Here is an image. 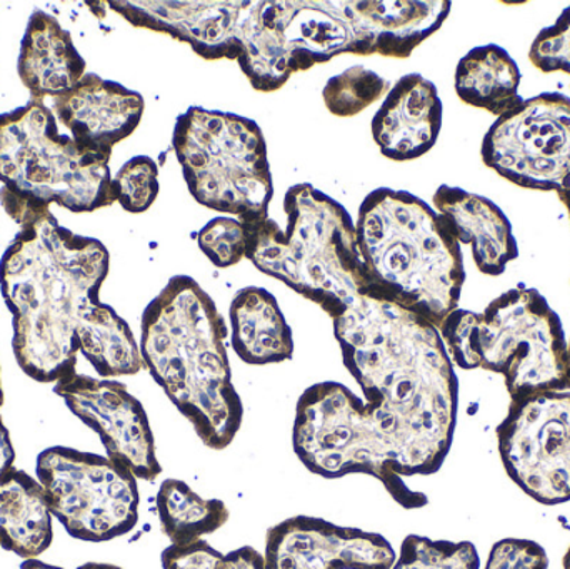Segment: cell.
I'll return each instance as SVG.
<instances>
[{
    "instance_id": "obj_1",
    "label": "cell",
    "mask_w": 570,
    "mask_h": 569,
    "mask_svg": "<svg viewBox=\"0 0 570 569\" xmlns=\"http://www.w3.org/2000/svg\"><path fill=\"white\" fill-rule=\"evenodd\" d=\"M332 323L344 366L391 436L404 477L438 473L459 413V381L438 327L372 297Z\"/></svg>"
},
{
    "instance_id": "obj_2",
    "label": "cell",
    "mask_w": 570,
    "mask_h": 569,
    "mask_svg": "<svg viewBox=\"0 0 570 569\" xmlns=\"http://www.w3.org/2000/svg\"><path fill=\"white\" fill-rule=\"evenodd\" d=\"M109 251L60 226L49 210L32 214L0 257V293L12 314V350L37 383L77 373L76 333L100 303Z\"/></svg>"
},
{
    "instance_id": "obj_3",
    "label": "cell",
    "mask_w": 570,
    "mask_h": 569,
    "mask_svg": "<svg viewBox=\"0 0 570 569\" xmlns=\"http://www.w3.org/2000/svg\"><path fill=\"white\" fill-rule=\"evenodd\" d=\"M226 321L213 297L189 276H174L140 321L144 367L210 450H226L244 408L227 356Z\"/></svg>"
},
{
    "instance_id": "obj_4",
    "label": "cell",
    "mask_w": 570,
    "mask_h": 569,
    "mask_svg": "<svg viewBox=\"0 0 570 569\" xmlns=\"http://www.w3.org/2000/svg\"><path fill=\"white\" fill-rule=\"evenodd\" d=\"M355 233L365 297L397 304L438 330L458 310L464 257L448 217L407 190L379 187L362 200Z\"/></svg>"
},
{
    "instance_id": "obj_5",
    "label": "cell",
    "mask_w": 570,
    "mask_h": 569,
    "mask_svg": "<svg viewBox=\"0 0 570 569\" xmlns=\"http://www.w3.org/2000/svg\"><path fill=\"white\" fill-rule=\"evenodd\" d=\"M284 213L285 230L271 217L243 220L250 230L246 257L337 320L367 294L355 223L342 204L307 183L287 190Z\"/></svg>"
},
{
    "instance_id": "obj_6",
    "label": "cell",
    "mask_w": 570,
    "mask_h": 569,
    "mask_svg": "<svg viewBox=\"0 0 570 569\" xmlns=\"http://www.w3.org/2000/svg\"><path fill=\"white\" fill-rule=\"evenodd\" d=\"M452 363L501 374L512 400L568 391L561 317L534 287L505 291L484 313L455 310L439 326Z\"/></svg>"
},
{
    "instance_id": "obj_7",
    "label": "cell",
    "mask_w": 570,
    "mask_h": 569,
    "mask_svg": "<svg viewBox=\"0 0 570 569\" xmlns=\"http://www.w3.org/2000/svg\"><path fill=\"white\" fill-rule=\"evenodd\" d=\"M110 156L80 149L37 100L0 114V204L22 224L50 204L94 213L117 203Z\"/></svg>"
},
{
    "instance_id": "obj_8",
    "label": "cell",
    "mask_w": 570,
    "mask_h": 569,
    "mask_svg": "<svg viewBox=\"0 0 570 569\" xmlns=\"http://www.w3.org/2000/svg\"><path fill=\"white\" fill-rule=\"evenodd\" d=\"M173 147L197 203L239 220L269 217L273 173L256 120L190 107L176 120Z\"/></svg>"
},
{
    "instance_id": "obj_9",
    "label": "cell",
    "mask_w": 570,
    "mask_h": 569,
    "mask_svg": "<svg viewBox=\"0 0 570 569\" xmlns=\"http://www.w3.org/2000/svg\"><path fill=\"white\" fill-rule=\"evenodd\" d=\"M292 444L311 473L327 480L367 474L384 484L405 510L428 504V497L405 484L397 450L365 401L335 381L312 384L295 408Z\"/></svg>"
},
{
    "instance_id": "obj_10",
    "label": "cell",
    "mask_w": 570,
    "mask_h": 569,
    "mask_svg": "<svg viewBox=\"0 0 570 569\" xmlns=\"http://www.w3.org/2000/svg\"><path fill=\"white\" fill-rule=\"evenodd\" d=\"M36 474L50 514L76 540H116L139 521V480L107 457L47 448L37 458Z\"/></svg>"
},
{
    "instance_id": "obj_11",
    "label": "cell",
    "mask_w": 570,
    "mask_h": 569,
    "mask_svg": "<svg viewBox=\"0 0 570 569\" xmlns=\"http://www.w3.org/2000/svg\"><path fill=\"white\" fill-rule=\"evenodd\" d=\"M482 160L514 186L559 193L570 186V97L542 92L498 117Z\"/></svg>"
},
{
    "instance_id": "obj_12",
    "label": "cell",
    "mask_w": 570,
    "mask_h": 569,
    "mask_svg": "<svg viewBox=\"0 0 570 569\" xmlns=\"http://www.w3.org/2000/svg\"><path fill=\"white\" fill-rule=\"evenodd\" d=\"M505 473L538 503L570 501V391L512 400L498 428Z\"/></svg>"
},
{
    "instance_id": "obj_13",
    "label": "cell",
    "mask_w": 570,
    "mask_h": 569,
    "mask_svg": "<svg viewBox=\"0 0 570 569\" xmlns=\"http://www.w3.org/2000/svg\"><path fill=\"white\" fill-rule=\"evenodd\" d=\"M57 396L102 441L107 458L137 480L156 481L163 473L156 440L140 401L116 380L73 373L57 381Z\"/></svg>"
},
{
    "instance_id": "obj_14",
    "label": "cell",
    "mask_w": 570,
    "mask_h": 569,
    "mask_svg": "<svg viewBox=\"0 0 570 569\" xmlns=\"http://www.w3.org/2000/svg\"><path fill=\"white\" fill-rule=\"evenodd\" d=\"M259 16L279 40L288 76L341 53L372 56L357 0H261Z\"/></svg>"
},
{
    "instance_id": "obj_15",
    "label": "cell",
    "mask_w": 570,
    "mask_h": 569,
    "mask_svg": "<svg viewBox=\"0 0 570 569\" xmlns=\"http://www.w3.org/2000/svg\"><path fill=\"white\" fill-rule=\"evenodd\" d=\"M264 560L267 569H392L397 555L381 534L294 517L271 528Z\"/></svg>"
},
{
    "instance_id": "obj_16",
    "label": "cell",
    "mask_w": 570,
    "mask_h": 569,
    "mask_svg": "<svg viewBox=\"0 0 570 569\" xmlns=\"http://www.w3.org/2000/svg\"><path fill=\"white\" fill-rule=\"evenodd\" d=\"M130 26L189 43L206 60L239 59L247 2H107Z\"/></svg>"
},
{
    "instance_id": "obj_17",
    "label": "cell",
    "mask_w": 570,
    "mask_h": 569,
    "mask_svg": "<svg viewBox=\"0 0 570 569\" xmlns=\"http://www.w3.org/2000/svg\"><path fill=\"white\" fill-rule=\"evenodd\" d=\"M144 107L139 92L86 72L69 92L53 97L50 110L80 149L112 156L114 146L139 127Z\"/></svg>"
},
{
    "instance_id": "obj_18",
    "label": "cell",
    "mask_w": 570,
    "mask_h": 569,
    "mask_svg": "<svg viewBox=\"0 0 570 569\" xmlns=\"http://www.w3.org/2000/svg\"><path fill=\"white\" fill-rule=\"evenodd\" d=\"M442 100L421 73L401 77L372 119V137L387 159L405 163L425 156L438 143Z\"/></svg>"
},
{
    "instance_id": "obj_19",
    "label": "cell",
    "mask_w": 570,
    "mask_h": 569,
    "mask_svg": "<svg viewBox=\"0 0 570 569\" xmlns=\"http://www.w3.org/2000/svg\"><path fill=\"white\" fill-rule=\"evenodd\" d=\"M434 209L448 217L459 243L472 247L475 266L488 276H501L518 259L519 247L511 220L488 197L461 187L441 186L434 194Z\"/></svg>"
},
{
    "instance_id": "obj_20",
    "label": "cell",
    "mask_w": 570,
    "mask_h": 569,
    "mask_svg": "<svg viewBox=\"0 0 570 569\" xmlns=\"http://www.w3.org/2000/svg\"><path fill=\"white\" fill-rule=\"evenodd\" d=\"M17 72L30 100L43 102L46 97L69 92L86 76V60L56 17L33 10L20 43Z\"/></svg>"
},
{
    "instance_id": "obj_21",
    "label": "cell",
    "mask_w": 570,
    "mask_h": 569,
    "mask_svg": "<svg viewBox=\"0 0 570 569\" xmlns=\"http://www.w3.org/2000/svg\"><path fill=\"white\" fill-rule=\"evenodd\" d=\"M233 347L250 366L292 360V331L276 297L264 287H244L229 307Z\"/></svg>"
},
{
    "instance_id": "obj_22",
    "label": "cell",
    "mask_w": 570,
    "mask_h": 569,
    "mask_svg": "<svg viewBox=\"0 0 570 569\" xmlns=\"http://www.w3.org/2000/svg\"><path fill=\"white\" fill-rule=\"evenodd\" d=\"M53 540L52 514L36 478L13 470L0 481V548L36 560Z\"/></svg>"
},
{
    "instance_id": "obj_23",
    "label": "cell",
    "mask_w": 570,
    "mask_h": 569,
    "mask_svg": "<svg viewBox=\"0 0 570 569\" xmlns=\"http://www.w3.org/2000/svg\"><path fill=\"white\" fill-rule=\"evenodd\" d=\"M521 69L508 50L498 43L469 50L455 69V92L462 102L504 116L522 102Z\"/></svg>"
},
{
    "instance_id": "obj_24",
    "label": "cell",
    "mask_w": 570,
    "mask_h": 569,
    "mask_svg": "<svg viewBox=\"0 0 570 569\" xmlns=\"http://www.w3.org/2000/svg\"><path fill=\"white\" fill-rule=\"evenodd\" d=\"M76 340L79 353L104 380L134 376L144 370L132 330L109 304L99 303L82 317Z\"/></svg>"
},
{
    "instance_id": "obj_25",
    "label": "cell",
    "mask_w": 570,
    "mask_h": 569,
    "mask_svg": "<svg viewBox=\"0 0 570 569\" xmlns=\"http://www.w3.org/2000/svg\"><path fill=\"white\" fill-rule=\"evenodd\" d=\"M157 514L164 534L177 547L204 540L229 521V510L223 501L206 500L180 480H166L160 484Z\"/></svg>"
},
{
    "instance_id": "obj_26",
    "label": "cell",
    "mask_w": 570,
    "mask_h": 569,
    "mask_svg": "<svg viewBox=\"0 0 570 569\" xmlns=\"http://www.w3.org/2000/svg\"><path fill=\"white\" fill-rule=\"evenodd\" d=\"M389 90L391 84L384 77L364 66H352L327 80L322 99L334 116L354 117L377 102Z\"/></svg>"
},
{
    "instance_id": "obj_27",
    "label": "cell",
    "mask_w": 570,
    "mask_h": 569,
    "mask_svg": "<svg viewBox=\"0 0 570 569\" xmlns=\"http://www.w3.org/2000/svg\"><path fill=\"white\" fill-rule=\"evenodd\" d=\"M392 569H481V558L469 541L452 543L411 534L402 541Z\"/></svg>"
},
{
    "instance_id": "obj_28",
    "label": "cell",
    "mask_w": 570,
    "mask_h": 569,
    "mask_svg": "<svg viewBox=\"0 0 570 569\" xmlns=\"http://www.w3.org/2000/svg\"><path fill=\"white\" fill-rule=\"evenodd\" d=\"M164 569H267L266 560L253 547L223 555L207 541L177 547L170 545L163 553Z\"/></svg>"
},
{
    "instance_id": "obj_29",
    "label": "cell",
    "mask_w": 570,
    "mask_h": 569,
    "mask_svg": "<svg viewBox=\"0 0 570 569\" xmlns=\"http://www.w3.org/2000/svg\"><path fill=\"white\" fill-rule=\"evenodd\" d=\"M117 203L127 213H146L159 196V167L147 156L127 160L112 179Z\"/></svg>"
},
{
    "instance_id": "obj_30",
    "label": "cell",
    "mask_w": 570,
    "mask_h": 569,
    "mask_svg": "<svg viewBox=\"0 0 570 569\" xmlns=\"http://www.w3.org/2000/svg\"><path fill=\"white\" fill-rule=\"evenodd\" d=\"M249 226L233 217H216L197 234L200 251L216 267L236 266L247 256Z\"/></svg>"
},
{
    "instance_id": "obj_31",
    "label": "cell",
    "mask_w": 570,
    "mask_h": 569,
    "mask_svg": "<svg viewBox=\"0 0 570 569\" xmlns=\"http://www.w3.org/2000/svg\"><path fill=\"white\" fill-rule=\"evenodd\" d=\"M529 59L542 72H566L570 76V7L552 26L535 36Z\"/></svg>"
},
{
    "instance_id": "obj_32",
    "label": "cell",
    "mask_w": 570,
    "mask_h": 569,
    "mask_svg": "<svg viewBox=\"0 0 570 569\" xmlns=\"http://www.w3.org/2000/svg\"><path fill=\"white\" fill-rule=\"evenodd\" d=\"M549 558L541 545L505 538L492 547L485 569H548Z\"/></svg>"
},
{
    "instance_id": "obj_33",
    "label": "cell",
    "mask_w": 570,
    "mask_h": 569,
    "mask_svg": "<svg viewBox=\"0 0 570 569\" xmlns=\"http://www.w3.org/2000/svg\"><path fill=\"white\" fill-rule=\"evenodd\" d=\"M16 450H13L12 438L0 416V481L6 480L16 468Z\"/></svg>"
},
{
    "instance_id": "obj_34",
    "label": "cell",
    "mask_w": 570,
    "mask_h": 569,
    "mask_svg": "<svg viewBox=\"0 0 570 569\" xmlns=\"http://www.w3.org/2000/svg\"><path fill=\"white\" fill-rule=\"evenodd\" d=\"M558 196L559 199H561V203L564 204L566 209H568L570 219V186L566 187V189L559 190Z\"/></svg>"
},
{
    "instance_id": "obj_35",
    "label": "cell",
    "mask_w": 570,
    "mask_h": 569,
    "mask_svg": "<svg viewBox=\"0 0 570 569\" xmlns=\"http://www.w3.org/2000/svg\"><path fill=\"white\" fill-rule=\"evenodd\" d=\"M566 387L570 391V340L568 341V356H566Z\"/></svg>"
},
{
    "instance_id": "obj_36",
    "label": "cell",
    "mask_w": 570,
    "mask_h": 569,
    "mask_svg": "<svg viewBox=\"0 0 570 569\" xmlns=\"http://www.w3.org/2000/svg\"><path fill=\"white\" fill-rule=\"evenodd\" d=\"M562 565H564V569H570V547L568 553H566L564 561H562Z\"/></svg>"
},
{
    "instance_id": "obj_37",
    "label": "cell",
    "mask_w": 570,
    "mask_h": 569,
    "mask_svg": "<svg viewBox=\"0 0 570 569\" xmlns=\"http://www.w3.org/2000/svg\"><path fill=\"white\" fill-rule=\"evenodd\" d=\"M3 406L2 377H0V408Z\"/></svg>"
}]
</instances>
